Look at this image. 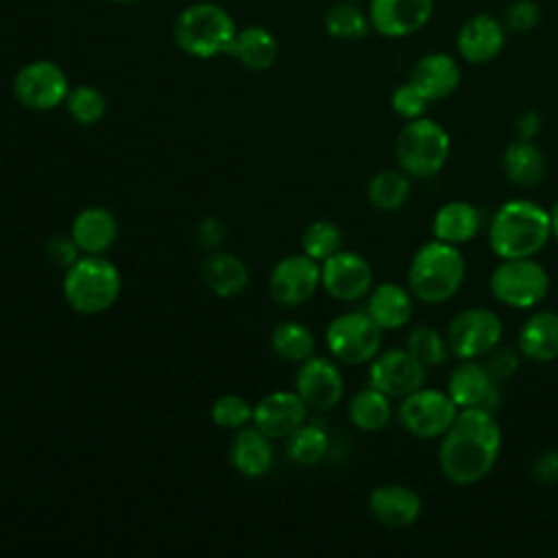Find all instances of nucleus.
<instances>
[{"mask_svg":"<svg viewBox=\"0 0 558 558\" xmlns=\"http://www.w3.org/2000/svg\"><path fill=\"white\" fill-rule=\"evenodd\" d=\"M501 449V429L486 408L458 410L451 427L440 436L438 466L442 475L460 486L484 480Z\"/></svg>","mask_w":558,"mask_h":558,"instance_id":"1","label":"nucleus"},{"mask_svg":"<svg viewBox=\"0 0 558 558\" xmlns=\"http://www.w3.org/2000/svg\"><path fill=\"white\" fill-rule=\"evenodd\" d=\"M551 238L549 211L530 198L504 203L488 227V244L499 259L534 257Z\"/></svg>","mask_w":558,"mask_h":558,"instance_id":"2","label":"nucleus"},{"mask_svg":"<svg viewBox=\"0 0 558 558\" xmlns=\"http://www.w3.org/2000/svg\"><path fill=\"white\" fill-rule=\"evenodd\" d=\"M464 275L466 264L458 246L432 240L414 253L408 268V286L414 299L438 305L460 290Z\"/></svg>","mask_w":558,"mask_h":558,"instance_id":"3","label":"nucleus"},{"mask_svg":"<svg viewBox=\"0 0 558 558\" xmlns=\"http://www.w3.org/2000/svg\"><path fill=\"white\" fill-rule=\"evenodd\" d=\"M235 35V20L216 2H194L185 7L172 26L174 44L196 59L229 54Z\"/></svg>","mask_w":558,"mask_h":558,"instance_id":"4","label":"nucleus"},{"mask_svg":"<svg viewBox=\"0 0 558 558\" xmlns=\"http://www.w3.org/2000/svg\"><path fill=\"white\" fill-rule=\"evenodd\" d=\"M122 277L105 255H81L65 268L63 296L68 305L85 316L107 312L120 296Z\"/></svg>","mask_w":558,"mask_h":558,"instance_id":"5","label":"nucleus"},{"mask_svg":"<svg viewBox=\"0 0 558 558\" xmlns=\"http://www.w3.org/2000/svg\"><path fill=\"white\" fill-rule=\"evenodd\" d=\"M449 150L451 140L445 126L425 116L405 120L395 140V157L399 168L408 177L416 179L438 174L449 157Z\"/></svg>","mask_w":558,"mask_h":558,"instance_id":"6","label":"nucleus"},{"mask_svg":"<svg viewBox=\"0 0 558 558\" xmlns=\"http://www.w3.org/2000/svg\"><path fill=\"white\" fill-rule=\"evenodd\" d=\"M493 296L517 310L538 305L549 292V275L534 257L501 259L490 272Z\"/></svg>","mask_w":558,"mask_h":558,"instance_id":"7","label":"nucleus"},{"mask_svg":"<svg viewBox=\"0 0 558 558\" xmlns=\"http://www.w3.org/2000/svg\"><path fill=\"white\" fill-rule=\"evenodd\" d=\"M381 331L366 312H347L329 323L325 344L342 364H366L381 349Z\"/></svg>","mask_w":558,"mask_h":558,"instance_id":"8","label":"nucleus"},{"mask_svg":"<svg viewBox=\"0 0 558 558\" xmlns=\"http://www.w3.org/2000/svg\"><path fill=\"white\" fill-rule=\"evenodd\" d=\"M458 405L449 392L434 388H418L401 399L399 421L416 438H440L458 416Z\"/></svg>","mask_w":558,"mask_h":558,"instance_id":"9","label":"nucleus"},{"mask_svg":"<svg viewBox=\"0 0 558 558\" xmlns=\"http://www.w3.org/2000/svg\"><path fill=\"white\" fill-rule=\"evenodd\" d=\"M70 92L68 76L61 65L48 59H37L22 65L13 78L17 102L31 111H52L65 102Z\"/></svg>","mask_w":558,"mask_h":558,"instance_id":"10","label":"nucleus"},{"mask_svg":"<svg viewBox=\"0 0 558 558\" xmlns=\"http://www.w3.org/2000/svg\"><path fill=\"white\" fill-rule=\"evenodd\" d=\"M501 318L486 307H469L453 316L447 329L449 351L460 360L484 357L501 342Z\"/></svg>","mask_w":558,"mask_h":558,"instance_id":"11","label":"nucleus"},{"mask_svg":"<svg viewBox=\"0 0 558 558\" xmlns=\"http://www.w3.org/2000/svg\"><path fill=\"white\" fill-rule=\"evenodd\" d=\"M320 288V264L305 253L281 257L268 277V290L275 303L299 307L307 303Z\"/></svg>","mask_w":558,"mask_h":558,"instance_id":"12","label":"nucleus"},{"mask_svg":"<svg viewBox=\"0 0 558 558\" xmlns=\"http://www.w3.org/2000/svg\"><path fill=\"white\" fill-rule=\"evenodd\" d=\"M427 366L408 349L379 351L368 366V384L392 399H403L425 384Z\"/></svg>","mask_w":558,"mask_h":558,"instance_id":"13","label":"nucleus"},{"mask_svg":"<svg viewBox=\"0 0 558 558\" xmlns=\"http://www.w3.org/2000/svg\"><path fill=\"white\" fill-rule=\"evenodd\" d=\"M320 286L338 301H357L373 290V268L360 253L340 248L320 264Z\"/></svg>","mask_w":558,"mask_h":558,"instance_id":"14","label":"nucleus"},{"mask_svg":"<svg viewBox=\"0 0 558 558\" xmlns=\"http://www.w3.org/2000/svg\"><path fill=\"white\" fill-rule=\"evenodd\" d=\"M294 390L310 410H331L344 392V379L336 362L323 355H312L299 364Z\"/></svg>","mask_w":558,"mask_h":558,"instance_id":"15","label":"nucleus"},{"mask_svg":"<svg viewBox=\"0 0 558 558\" xmlns=\"http://www.w3.org/2000/svg\"><path fill=\"white\" fill-rule=\"evenodd\" d=\"M307 405L296 390H275L253 405V427L270 440L288 438L307 421Z\"/></svg>","mask_w":558,"mask_h":558,"instance_id":"16","label":"nucleus"},{"mask_svg":"<svg viewBox=\"0 0 558 558\" xmlns=\"http://www.w3.org/2000/svg\"><path fill=\"white\" fill-rule=\"evenodd\" d=\"M434 13V0H371L368 20L384 37H408L421 31Z\"/></svg>","mask_w":558,"mask_h":558,"instance_id":"17","label":"nucleus"},{"mask_svg":"<svg viewBox=\"0 0 558 558\" xmlns=\"http://www.w3.org/2000/svg\"><path fill=\"white\" fill-rule=\"evenodd\" d=\"M447 392L460 410L486 408L493 412L499 399V384H495L484 364H477L475 360H462L449 375Z\"/></svg>","mask_w":558,"mask_h":558,"instance_id":"18","label":"nucleus"},{"mask_svg":"<svg viewBox=\"0 0 558 558\" xmlns=\"http://www.w3.org/2000/svg\"><path fill=\"white\" fill-rule=\"evenodd\" d=\"M506 44V26L488 15V13H477L469 17L456 37L458 52L464 61L469 63H488L493 61Z\"/></svg>","mask_w":558,"mask_h":558,"instance_id":"19","label":"nucleus"},{"mask_svg":"<svg viewBox=\"0 0 558 558\" xmlns=\"http://www.w3.org/2000/svg\"><path fill=\"white\" fill-rule=\"evenodd\" d=\"M371 514L386 527H410L421 514V497L405 484H381L368 495Z\"/></svg>","mask_w":558,"mask_h":558,"instance_id":"20","label":"nucleus"},{"mask_svg":"<svg viewBox=\"0 0 558 558\" xmlns=\"http://www.w3.org/2000/svg\"><path fill=\"white\" fill-rule=\"evenodd\" d=\"M460 65L447 52H429L421 57L410 70V83H414L423 96L432 100H442L451 96L460 85Z\"/></svg>","mask_w":558,"mask_h":558,"instance_id":"21","label":"nucleus"},{"mask_svg":"<svg viewBox=\"0 0 558 558\" xmlns=\"http://www.w3.org/2000/svg\"><path fill=\"white\" fill-rule=\"evenodd\" d=\"M70 235L83 255H102L118 238V220L107 207L92 205L74 216Z\"/></svg>","mask_w":558,"mask_h":558,"instance_id":"22","label":"nucleus"},{"mask_svg":"<svg viewBox=\"0 0 558 558\" xmlns=\"http://www.w3.org/2000/svg\"><path fill=\"white\" fill-rule=\"evenodd\" d=\"M517 349L532 362H551L558 357V312L541 310L530 314L517 338Z\"/></svg>","mask_w":558,"mask_h":558,"instance_id":"23","label":"nucleus"},{"mask_svg":"<svg viewBox=\"0 0 558 558\" xmlns=\"http://www.w3.org/2000/svg\"><path fill=\"white\" fill-rule=\"evenodd\" d=\"M414 312V301L412 292L401 288L399 283H379L368 292V303H366V314L384 329H401L408 325Z\"/></svg>","mask_w":558,"mask_h":558,"instance_id":"24","label":"nucleus"},{"mask_svg":"<svg viewBox=\"0 0 558 558\" xmlns=\"http://www.w3.org/2000/svg\"><path fill=\"white\" fill-rule=\"evenodd\" d=\"M272 445L257 427L238 429L229 447V460L233 469L244 477H262L272 466Z\"/></svg>","mask_w":558,"mask_h":558,"instance_id":"25","label":"nucleus"},{"mask_svg":"<svg viewBox=\"0 0 558 558\" xmlns=\"http://www.w3.org/2000/svg\"><path fill=\"white\" fill-rule=\"evenodd\" d=\"M201 277L211 294H216L220 299H231V296H238L244 292V288L248 283V268L238 255L225 253V251H214L203 262Z\"/></svg>","mask_w":558,"mask_h":558,"instance_id":"26","label":"nucleus"},{"mask_svg":"<svg viewBox=\"0 0 558 558\" xmlns=\"http://www.w3.org/2000/svg\"><path fill=\"white\" fill-rule=\"evenodd\" d=\"M482 218L475 205L466 201H449L434 216V238L447 244H464L477 235Z\"/></svg>","mask_w":558,"mask_h":558,"instance_id":"27","label":"nucleus"},{"mask_svg":"<svg viewBox=\"0 0 558 558\" xmlns=\"http://www.w3.org/2000/svg\"><path fill=\"white\" fill-rule=\"evenodd\" d=\"M231 57H235L244 68L253 72H264L272 68L279 54V46L275 35L264 26H246L238 28V35L231 46Z\"/></svg>","mask_w":558,"mask_h":558,"instance_id":"28","label":"nucleus"},{"mask_svg":"<svg viewBox=\"0 0 558 558\" xmlns=\"http://www.w3.org/2000/svg\"><path fill=\"white\" fill-rule=\"evenodd\" d=\"M506 177L519 187H536L545 179V157L530 140H512L504 150Z\"/></svg>","mask_w":558,"mask_h":558,"instance_id":"29","label":"nucleus"},{"mask_svg":"<svg viewBox=\"0 0 558 558\" xmlns=\"http://www.w3.org/2000/svg\"><path fill=\"white\" fill-rule=\"evenodd\" d=\"M347 412L351 423L362 432H379L392 418L390 397L373 386L355 392L349 401Z\"/></svg>","mask_w":558,"mask_h":558,"instance_id":"30","label":"nucleus"},{"mask_svg":"<svg viewBox=\"0 0 558 558\" xmlns=\"http://www.w3.org/2000/svg\"><path fill=\"white\" fill-rule=\"evenodd\" d=\"M270 347L281 360L301 364L303 360L314 355L316 338L307 325L299 320H283L272 329Z\"/></svg>","mask_w":558,"mask_h":558,"instance_id":"31","label":"nucleus"},{"mask_svg":"<svg viewBox=\"0 0 558 558\" xmlns=\"http://www.w3.org/2000/svg\"><path fill=\"white\" fill-rule=\"evenodd\" d=\"M286 453L299 466H314L329 453V434L323 425L305 421L288 436Z\"/></svg>","mask_w":558,"mask_h":558,"instance_id":"32","label":"nucleus"},{"mask_svg":"<svg viewBox=\"0 0 558 558\" xmlns=\"http://www.w3.org/2000/svg\"><path fill=\"white\" fill-rule=\"evenodd\" d=\"M366 196L381 211H397L410 198V179L403 170H379L366 185Z\"/></svg>","mask_w":558,"mask_h":558,"instance_id":"33","label":"nucleus"},{"mask_svg":"<svg viewBox=\"0 0 558 558\" xmlns=\"http://www.w3.org/2000/svg\"><path fill=\"white\" fill-rule=\"evenodd\" d=\"M325 31L336 39H362L371 31L368 13L344 0L325 13Z\"/></svg>","mask_w":558,"mask_h":558,"instance_id":"34","label":"nucleus"},{"mask_svg":"<svg viewBox=\"0 0 558 558\" xmlns=\"http://www.w3.org/2000/svg\"><path fill=\"white\" fill-rule=\"evenodd\" d=\"M63 105H65L70 118L83 126H92V124L100 122L107 113V98L94 85L70 87Z\"/></svg>","mask_w":558,"mask_h":558,"instance_id":"35","label":"nucleus"},{"mask_svg":"<svg viewBox=\"0 0 558 558\" xmlns=\"http://www.w3.org/2000/svg\"><path fill=\"white\" fill-rule=\"evenodd\" d=\"M301 248L307 257L323 264L327 257L342 248V233L331 220H314L301 235Z\"/></svg>","mask_w":558,"mask_h":558,"instance_id":"36","label":"nucleus"},{"mask_svg":"<svg viewBox=\"0 0 558 558\" xmlns=\"http://www.w3.org/2000/svg\"><path fill=\"white\" fill-rule=\"evenodd\" d=\"M405 349L425 366H440L451 353L447 338L427 325H418L408 333Z\"/></svg>","mask_w":558,"mask_h":558,"instance_id":"37","label":"nucleus"},{"mask_svg":"<svg viewBox=\"0 0 558 558\" xmlns=\"http://www.w3.org/2000/svg\"><path fill=\"white\" fill-rule=\"evenodd\" d=\"M209 416L222 429H242L253 421V405L240 395H222L211 403Z\"/></svg>","mask_w":558,"mask_h":558,"instance_id":"38","label":"nucleus"},{"mask_svg":"<svg viewBox=\"0 0 558 558\" xmlns=\"http://www.w3.org/2000/svg\"><path fill=\"white\" fill-rule=\"evenodd\" d=\"M429 100L423 96V92L414 83H403L399 85L392 96H390V107L392 111L403 118V120H414L425 116Z\"/></svg>","mask_w":558,"mask_h":558,"instance_id":"39","label":"nucleus"},{"mask_svg":"<svg viewBox=\"0 0 558 558\" xmlns=\"http://www.w3.org/2000/svg\"><path fill=\"white\" fill-rule=\"evenodd\" d=\"M488 375L495 379V384H504L508 381L517 368H519V351L514 347H501L497 344L493 351L486 353V362H484Z\"/></svg>","mask_w":558,"mask_h":558,"instance_id":"40","label":"nucleus"},{"mask_svg":"<svg viewBox=\"0 0 558 558\" xmlns=\"http://www.w3.org/2000/svg\"><path fill=\"white\" fill-rule=\"evenodd\" d=\"M541 20V7L534 0H514L506 11L504 26L514 33L532 31Z\"/></svg>","mask_w":558,"mask_h":558,"instance_id":"41","label":"nucleus"},{"mask_svg":"<svg viewBox=\"0 0 558 558\" xmlns=\"http://www.w3.org/2000/svg\"><path fill=\"white\" fill-rule=\"evenodd\" d=\"M46 253L52 264L63 268L72 266L81 257V248L76 246L72 235H52L46 244Z\"/></svg>","mask_w":558,"mask_h":558,"instance_id":"42","label":"nucleus"},{"mask_svg":"<svg viewBox=\"0 0 558 558\" xmlns=\"http://www.w3.org/2000/svg\"><path fill=\"white\" fill-rule=\"evenodd\" d=\"M532 475L536 482H543V484L558 482V451L549 449V451H543L541 456H536V460L532 464Z\"/></svg>","mask_w":558,"mask_h":558,"instance_id":"43","label":"nucleus"},{"mask_svg":"<svg viewBox=\"0 0 558 558\" xmlns=\"http://www.w3.org/2000/svg\"><path fill=\"white\" fill-rule=\"evenodd\" d=\"M198 240L207 248H218L227 240V229L218 218H203L198 222Z\"/></svg>","mask_w":558,"mask_h":558,"instance_id":"44","label":"nucleus"},{"mask_svg":"<svg viewBox=\"0 0 558 558\" xmlns=\"http://www.w3.org/2000/svg\"><path fill=\"white\" fill-rule=\"evenodd\" d=\"M541 126H543V120L536 111H523V113H519V118L514 122L517 137L530 140V142H534V137L541 133Z\"/></svg>","mask_w":558,"mask_h":558,"instance_id":"45","label":"nucleus"},{"mask_svg":"<svg viewBox=\"0 0 558 558\" xmlns=\"http://www.w3.org/2000/svg\"><path fill=\"white\" fill-rule=\"evenodd\" d=\"M549 222H551V235L558 238V201H556L554 207L549 209Z\"/></svg>","mask_w":558,"mask_h":558,"instance_id":"46","label":"nucleus"},{"mask_svg":"<svg viewBox=\"0 0 558 558\" xmlns=\"http://www.w3.org/2000/svg\"><path fill=\"white\" fill-rule=\"evenodd\" d=\"M113 2H124L126 4V2H135V0H113Z\"/></svg>","mask_w":558,"mask_h":558,"instance_id":"47","label":"nucleus"},{"mask_svg":"<svg viewBox=\"0 0 558 558\" xmlns=\"http://www.w3.org/2000/svg\"><path fill=\"white\" fill-rule=\"evenodd\" d=\"M349 2H357V0H349Z\"/></svg>","mask_w":558,"mask_h":558,"instance_id":"48","label":"nucleus"}]
</instances>
